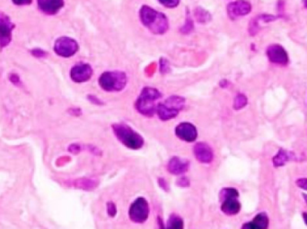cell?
<instances>
[{
    "label": "cell",
    "mask_w": 307,
    "mask_h": 229,
    "mask_svg": "<svg viewBox=\"0 0 307 229\" xmlns=\"http://www.w3.org/2000/svg\"><path fill=\"white\" fill-rule=\"evenodd\" d=\"M113 128L118 139L129 149H140L144 144L143 138L128 125L117 124Z\"/></svg>",
    "instance_id": "cell-3"
},
{
    "label": "cell",
    "mask_w": 307,
    "mask_h": 229,
    "mask_svg": "<svg viewBox=\"0 0 307 229\" xmlns=\"http://www.w3.org/2000/svg\"><path fill=\"white\" fill-rule=\"evenodd\" d=\"M32 54L36 57H43L47 55V53L43 50H41V49H33V50H32Z\"/></svg>",
    "instance_id": "cell-27"
},
{
    "label": "cell",
    "mask_w": 307,
    "mask_h": 229,
    "mask_svg": "<svg viewBox=\"0 0 307 229\" xmlns=\"http://www.w3.org/2000/svg\"><path fill=\"white\" fill-rule=\"evenodd\" d=\"M303 220H304V222H305V224H306L307 225V213H305V212L303 213Z\"/></svg>",
    "instance_id": "cell-28"
},
{
    "label": "cell",
    "mask_w": 307,
    "mask_h": 229,
    "mask_svg": "<svg viewBox=\"0 0 307 229\" xmlns=\"http://www.w3.org/2000/svg\"><path fill=\"white\" fill-rule=\"evenodd\" d=\"M139 16L142 24L145 25L150 32L155 34H164L169 29V22L165 14L158 12L148 6H143Z\"/></svg>",
    "instance_id": "cell-1"
},
{
    "label": "cell",
    "mask_w": 307,
    "mask_h": 229,
    "mask_svg": "<svg viewBox=\"0 0 307 229\" xmlns=\"http://www.w3.org/2000/svg\"><path fill=\"white\" fill-rule=\"evenodd\" d=\"M194 16L196 17V19L198 23H200V24L208 23L211 20V16H210V13L201 8H197L194 10Z\"/></svg>",
    "instance_id": "cell-19"
},
{
    "label": "cell",
    "mask_w": 307,
    "mask_h": 229,
    "mask_svg": "<svg viewBox=\"0 0 307 229\" xmlns=\"http://www.w3.org/2000/svg\"><path fill=\"white\" fill-rule=\"evenodd\" d=\"M269 226V218L266 213H259L251 222L242 225L243 228L266 229Z\"/></svg>",
    "instance_id": "cell-17"
},
{
    "label": "cell",
    "mask_w": 307,
    "mask_h": 229,
    "mask_svg": "<svg viewBox=\"0 0 307 229\" xmlns=\"http://www.w3.org/2000/svg\"><path fill=\"white\" fill-rule=\"evenodd\" d=\"M78 44L77 41L69 37H61L56 40L54 45V50L62 57H70L74 56L78 50Z\"/></svg>",
    "instance_id": "cell-8"
},
{
    "label": "cell",
    "mask_w": 307,
    "mask_h": 229,
    "mask_svg": "<svg viewBox=\"0 0 307 229\" xmlns=\"http://www.w3.org/2000/svg\"><path fill=\"white\" fill-rule=\"evenodd\" d=\"M149 214V207L144 198H138L129 209V217L135 223H144Z\"/></svg>",
    "instance_id": "cell-7"
},
{
    "label": "cell",
    "mask_w": 307,
    "mask_h": 229,
    "mask_svg": "<svg viewBox=\"0 0 307 229\" xmlns=\"http://www.w3.org/2000/svg\"><path fill=\"white\" fill-rule=\"evenodd\" d=\"M167 226L169 228L181 229L183 227V221L181 217H178L176 215H173L168 220Z\"/></svg>",
    "instance_id": "cell-20"
},
{
    "label": "cell",
    "mask_w": 307,
    "mask_h": 229,
    "mask_svg": "<svg viewBox=\"0 0 307 229\" xmlns=\"http://www.w3.org/2000/svg\"><path fill=\"white\" fill-rule=\"evenodd\" d=\"M41 12L48 16L56 15L64 7V0H37Z\"/></svg>",
    "instance_id": "cell-14"
},
{
    "label": "cell",
    "mask_w": 307,
    "mask_h": 229,
    "mask_svg": "<svg viewBox=\"0 0 307 229\" xmlns=\"http://www.w3.org/2000/svg\"><path fill=\"white\" fill-rule=\"evenodd\" d=\"M167 169L173 175H181L189 169V162L181 160L180 158L174 157L169 161Z\"/></svg>",
    "instance_id": "cell-16"
},
{
    "label": "cell",
    "mask_w": 307,
    "mask_h": 229,
    "mask_svg": "<svg viewBox=\"0 0 307 229\" xmlns=\"http://www.w3.org/2000/svg\"><path fill=\"white\" fill-rule=\"evenodd\" d=\"M251 11V5L245 0H237L227 6V15L231 20H236Z\"/></svg>",
    "instance_id": "cell-9"
},
{
    "label": "cell",
    "mask_w": 307,
    "mask_h": 229,
    "mask_svg": "<svg viewBox=\"0 0 307 229\" xmlns=\"http://www.w3.org/2000/svg\"><path fill=\"white\" fill-rule=\"evenodd\" d=\"M184 104L185 100L182 97H170L165 102L158 104L157 112L159 118L163 121H166L177 117L179 112L183 109Z\"/></svg>",
    "instance_id": "cell-4"
},
{
    "label": "cell",
    "mask_w": 307,
    "mask_h": 229,
    "mask_svg": "<svg viewBox=\"0 0 307 229\" xmlns=\"http://www.w3.org/2000/svg\"><path fill=\"white\" fill-rule=\"evenodd\" d=\"M303 199H304V201H305V202H306V204H307V194H305V193H303Z\"/></svg>",
    "instance_id": "cell-29"
},
{
    "label": "cell",
    "mask_w": 307,
    "mask_h": 229,
    "mask_svg": "<svg viewBox=\"0 0 307 229\" xmlns=\"http://www.w3.org/2000/svg\"><path fill=\"white\" fill-rule=\"evenodd\" d=\"M195 157L201 163H210L213 161V151L205 142H198L194 146Z\"/></svg>",
    "instance_id": "cell-15"
},
{
    "label": "cell",
    "mask_w": 307,
    "mask_h": 229,
    "mask_svg": "<svg viewBox=\"0 0 307 229\" xmlns=\"http://www.w3.org/2000/svg\"><path fill=\"white\" fill-rule=\"evenodd\" d=\"M99 85L107 92H120L125 88L127 77L121 71H108L100 77Z\"/></svg>",
    "instance_id": "cell-5"
},
{
    "label": "cell",
    "mask_w": 307,
    "mask_h": 229,
    "mask_svg": "<svg viewBox=\"0 0 307 229\" xmlns=\"http://www.w3.org/2000/svg\"><path fill=\"white\" fill-rule=\"evenodd\" d=\"M295 184L299 188H302V189L307 191V178H299L295 182Z\"/></svg>",
    "instance_id": "cell-24"
},
{
    "label": "cell",
    "mask_w": 307,
    "mask_h": 229,
    "mask_svg": "<svg viewBox=\"0 0 307 229\" xmlns=\"http://www.w3.org/2000/svg\"><path fill=\"white\" fill-rule=\"evenodd\" d=\"M158 2L167 8H176L180 4V0H158Z\"/></svg>",
    "instance_id": "cell-22"
},
{
    "label": "cell",
    "mask_w": 307,
    "mask_h": 229,
    "mask_svg": "<svg viewBox=\"0 0 307 229\" xmlns=\"http://www.w3.org/2000/svg\"><path fill=\"white\" fill-rule=\"evenodd\" d=\"M304 5H305V7L307 8V0H304Z\"/></svg>",
    "instance_id": "cell-30"
},
{
    "label": "cell",
    "mask_w": 307,
    "mask_h": 229,
    "mask_svg": "<svg viewBox=\"0 0 307 229\" xmlns=\"http://www.w3.org/2000/svg\"><path fill=\"white\" fill-rule=\"evenodd\" d=\"M162 94L157 89L144 88L136 102V109L144 116H153L157 112L158 100Z\"/></svg>",
    "instance_id": "cell-2"
},
{
    "label": "cell",
    "mask_w": 307,
    "mask_h": 229,
    "mask_svg": "<svg viewBox=\"0 0 307 229\" xmlns=\"http://www.w3.org/2000/svg\"><path fill=\"white\" fill-rule=\"evenodd\" d=\"M267 56L271 63L286 65L288 63L287 53L283 47L278 44L271 45L267 49Z\"/></svg>",
    "instance_id": "cell-12"
},
{
    "label": "cell",
    "mask_w": 307,
    "mask_h": 229,
    "mask_svg": "<svg viewBox=\"0 0 307 229\" xmlns=\"http://www.w3.org/2000/svg\"><path fill=\"white\" fill-rule=\"evenodd\" d=\"M93 75V69L88 64L80 63L73 66L70 71V77L76 83H85Z\"/></svg>",
    "instance_id": "cell-11"
},
{
    "label": "cell",
    "mask_w": 307,
    "mask_h": 229,
    "mask_svg": "<svg viewBox=\"0 0 307 229\" xmlns=\"http://www.w3.org/2000/svg\"><path fill=\"white\" fill-rule=\"evenodd\" d=\"M14 24L5 13L0 12V47L8 46L12 39Z\"/></svg>",
    "instance_id": "cell-10"
},
{
    "label": "cell",
    "mask_w": 307,
    "mask_h": 229,
    "mask_svg": "<svg viewBox=\"0 0 307 229\" xmlns=\"http://www.w3.org/2000/svg\"><path fill=\"white\" fill-rule=\"evenodd\" d=\"M247 103H248V100H247L246 97L244 96L243 94H238L234 99V109L236 110L242 109L246 106Z\"/></svg>",
    "instance_id": "cell-21"
},
{
    "label": "cell",
    "mask_w": 307,
    "mask_h": 229,
    "mask_svg": "<svg viewBox=\"0 0 307 229\" xmlns=\"http://www.w3.org/2000/svg\"><path fill=\"white\" fill-rule=\"evenodd\" d=\"M12 2L16 6H28L32 4V0H12Z\"/></svg>",
    "instance_id": "cell-25"
},
{
    "label": "cell",
    "mask_w": 307,
    "mask_h": 229,
    "mask_svg": "<svg viewBox=\"0 0 307 229\" xmlns=\"http://www.w3.org/2000/svg\"><path fill=\"white\" fill-rule=\"evenodd\" d=\"M116 211H117V209H116L115 205L113 204V202H109L108 203V213H109L110 216L113 217L116 214Z\"/></svg>",
    "instance_id": "cell-26"
},
{
    "label": "cell",
    "mask_w": 307,
    "mask_h": 229,
    "mask_svg": "<svg viewBox=\"0 0 307 229\" xmlns=\"http://www.w3.org/2000/svg\"><path fill=\"white\" fill-rule=\"evenodd\" d=\"M294 157H295V155H293V154L289 152V151H287L286 149H279L278 154L273 158L272 162H273L274 167H276V168H279V167L285 166V164L287 163V161H291V160H294Z\"/></svg>",
    "instance_id": "cell-18"
},
{
    "label": "cell",
    "mask_w": 307,
    "mask_h": 229,
    "mask_svg": "<svg viewBox=\"0 0 307 229\" xmlns=\"http://www.w3.org/2000/svg\"><path fill=\"white\" fill-rule=\"evenodd\" d=\"M192 29H193V24H192V21L190 19V16L188 15L187 18H186V24L182 27L181 31L183 33H189L192 31Z\"/></svg>",
    "instance_id": "cell-23"
},
{
    "label": "cell",
    "mask_w": 307,
    "mask_h": 229,
    "mask_svg": "<svg viewBox=\"0 0 307 229\" xmlns=\"http://www.w3.org/2000/svg\"><path fill=\"white\" fill-rule=\"evenodd\" d=\"M238 192L234 188H226L220 193V199L222 201L221 209L226 215H235L241 209V204L239 202Z\"/></svg>",
    "instance_id": "cell-6"
},
{
    "label": "cell",
    "mask_w": 307,
    "mask_h": 229,
    "mask_svg": "<svg viewBox=\"0 0 307 229\" xmlns=\"http://www.w3.org/2000/svg\"><path fill=\"white\" fill-rule=\"evenodd\" d=\"M175 133L178 138H180L182 141H189V142L195 141L198 135L196 127L190 123H186V122L178 125L175 129Z\"/></svg>",
    "instance_id": "cell-13"
}]
</instances>
